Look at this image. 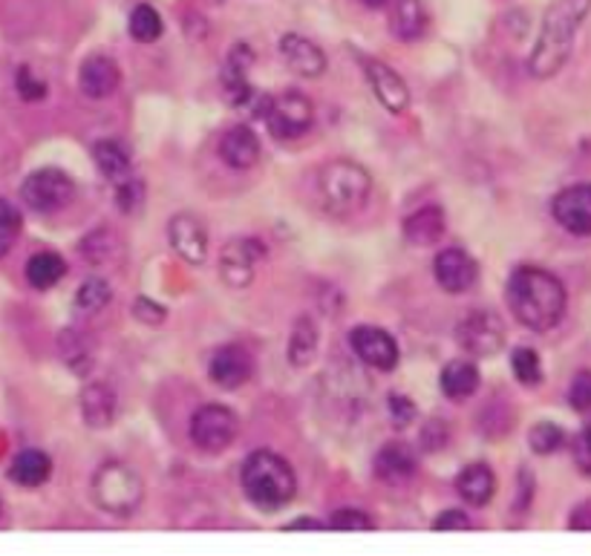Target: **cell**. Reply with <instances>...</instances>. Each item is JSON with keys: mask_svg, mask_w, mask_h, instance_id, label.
Masks as SVG:
<instances>
[{"mask_svg": "<svg viewBox=\"0 0 591 556\" xmlns=\"http://www.w3.org/2000/svg\"><path fill=\"white\" fill-rule=\"evenodd\" d=\"M508 306L531 332H552L562 324L568 292L562 280L539 265H520L508 280Z\"/></svg>", "mask_w": 591, "mask_h": 556, "instance_id": "1", "label": "cell"}, {"mask_svg": "<svg viewBox=\"0 0 591 556\" xmlns=\"http://www.w3.org/2000/svg\"><path fill=\"white\" fill-rule=\"evenodd\" d=\"M591 12V0H554L539 26V38L529 58L534 78H552L562 70L575 49L577 32Z\"/></svg>", "mask_w": 591, "mask_h": 556, "instance_id": "2", "label": "cell"}, {"mask_svg": "<svg viewBox=\"0 0 591 556\" xmlns=\"http://www.w3.org/2000/svg\"><path fill=\"white\" fill-rule=\"evenodd\" d=\"M242 493L260 510L286 508L297 493V476L292 464L272 450H254L240 470Z\"/></svg>", "mask_w": 591, "mask_h": 556, "instance_id": "3", "label": "cell"}, {"mask_svg": "<svg viewBox=\"0 0 591 556\" xmlns=\"http://www.w3.org/2000/svg\"><path fill=\"white\" fill-rule=\"evenodd\" d=\"M315 191H318L320 205L332 217H350V214H359L370 202L373 177H370V170L350 162V159H332L318 170Z\"/></svg>", "mask_w": 591, "mask_h": 556, "instance_id": "4", "label": "cell"}, {"mask_svg": "<svg viewBox=\"0 0 591 556\" xmlns=\"http://www.w3.org/2000/svg\"><path fill=\"white\" fill-rule=\"evenodd\" d=\"M93 502L110 517H133L145 499V481L125 462H104L90 479Z\"/></svg>", "mask_w": 591, "mask_h": 556, "instance_id": "5", "label": "cell"}, {"mask_svg": "<svg viewBox=\"0 0 591 556\" xmlns=\"http://www.w3.org/2000/svg\"><path fill=\"white\" fill-rule=\"evenodd\" d=\"M265 127L274 139L288 141L300 139L304 133H309L311 122H315V107L304 93L297 90H283V93L272 95L260 110Z\"/></svg>", "mask_w": 591, "mask_h": 556, "instance_id": "6", "label": "cell"}, {"mask_svg": "<svg viewBox=\"0 0 591 556\" xmlns=\"http://www.w3.org/2000/svg\"><path fill=\"white\" fill-rule=\"evenodd\" d=\"M21 200L38 214H58L76 200V185L72 179L58 168H44L35 170L24 179L21 188Z\"/></svg>", "mask_w": 591, "mask_h": 556, "instance_id": "7", "label": "cell"}, {"mask_svg": "<svg viewBox=\"0 0 591 556\" xmlns=\"http://www.w3.org/2000/svg\"><path fill=\"white\" fill-rule=\"evenodd\" d=\"M240 433V418L223 404H205L191 418V439L205 453H223Z\"/></svg>", "mask_w": 591, "mask_h": 556, "instance_id": "8", "label": "cell"}, {"mask_svg": "<svg viewBox=\"0 0 591 556\" xmlns=\"http://www.w3.org/2000/svg\"><path fill=\"white\" fill-rule=\"evenodd\" d=\"M456 340L467 355L490 358L497 355L505 343V326L493 311H470V315L456 326Z\"/></svg>", "mask_w": 591, "mask_h": 556, "instance_id": "9", "label": "cell"}, {"mask_svg": "<svg viewBox=\"0 0 591 556\" xmlns=\"http://www.w3.org/2000/svg\"><path fill=\"white\" fill-rule=\"evenodd\" d=\"M350 347L352 352L359 355L361 363L366 366H373L378 372H393L398 366V343L396 338L378 326H359V329H352L350 334Z\"/></svg>", "mask_w": 591, "mask_h": 556, "instance_id": "10", "label": "cell"}, {"mask_svg": "<svg viewBox=\"0 0 591 556\" xmlns=\"http://www.w3.org/2000/svg\"><path fill=\"white\" fill-rule=\"evenodd\" d=\"M552 214L560 228L575 237H591V182L562 188L554 196Z\"/></svg>", "mask_w": 591, "mask_h": 556, "instance_id": "11", "label": "cell"}, {"mask_svg": "<svg viewBox=\"0 0 591 556\" xmlns=\"http://www.w3.org/2000/svg\"><path fill=\"white\" fill-rule=\"evenodd\" d=\"M364 72L370 87H373L375 99H378V104H382L387 113H393V116L407 113V107H410V87L405 84V78L398 76L393 67H387V64L382 61H373V58H366L364 61Z\"/></svg>", "mask_w": 591, "mask_h": 556, "instance_id": "12", "label": "cell"}, {"mask_svg": "<svg viewBox=\"0 0 591 556\" xmlns=\"http://www.w3.org/2000/svg\"><path fill=\"white\" fill-rule=\"evenodd\" d=\"M265 248L258 240H234L223 248V257H219V274H223V283L234 288L249 286L254 280V265L263 260Z\"/></svg>", "mask_w": 591, "mask_h": 556, "instance_id": "13", "label": "cell"}, {"mask_svg": "<svg viewBox=\"0 0 591 556\" xmlns=\"http://www.w3.org/2000/svg\"><path fill=\"white\" fill-rule=\"evenodd\" d=\"M433 271H436L439 286L451 294L470 292L479 280V265L465 248H444L433 263Z\"/></svg>", "mask_w": 591, "mask_h": 556, "instance_id": "14", "label": "cell"}, {"mask_svg": "<svg viewBox=\"0 0 591 556\" xmlns=\"http://www.w3.org/2000/svg\"><path fill=\"white\" fill-rule=\"evenodd\" d=\"M168 240L177 254L191 265H203L208 257V231L194 214H177L168 223Z\"/></svg>", "mask_w": 591, "mask_h": 556, "instance_id": "15", "label": "cell"}, {"mask_svg": "<svg viewBox=\"0 0 591 556\" xmlns=\"http://www.w3.org/2000/svg\"><path fill=\"white\" fill-rule=\"evenodd\" d=\"M118 84H122V70L110 55H90L78 70V87L87 99H110L118 90Z\"/></svg>", "mask_w": 591, "mask_h": 556, "instance_id": "16", "label": "cell"}, {"mask_svg": "<svg viewBox=\"0 0 591 556\" xmlns=\"http://www.w3.org/2000/svg\"><path fill=\"white\" fill-rule=\"evenodd\" d=\"M281 55L288 70L297 72L300 78H318L327 72V55H323V49L315 41L304 38V35H283Z\"/></svg>", "mask_w": 591, "mask_h": 556, "instance_id": "17", "label": "cell"}, {"mask_svg": "<svg viewBox=\"0 0 591 556\" xmlns=\"http://www.w3.org/2000/svg\"><path fill=\"white\" fill-rule=\"evenodd\" d=\"M211 381L223 389H237L251 378V358L242 347H219L208 361Z\"/></svg>", "mask_w": 591, "mask_h": 556, "instance_id": "18", "label": "cell"}, {"mask_svg": "<svg viewBox=\"0 0 591 556\" xmlns=\"http://www.w3.org/2000/svg\"><path fill=\"white\" fill-rule=\"evenodd\" d=\"M219 159L234 170L254 168L260 159V139L254 136V131L246 124L226 131V136L219 139Z\"/></svg>", "mask_w": 591, "mask_h": 556, "instance_id": "19", "label": "cell"}, {"mask_svg": "<svg viewBox=\"0 0 591 556\" xmlns=\"http://www.w3.org/2000/svg\"><path fill=\"white\" fill-rule=\"evenodd\" d=\"M251 61H254V53H251L246 44H237V47L231 49V55L226 58V67H223V84H226V93L234 104H249Z\"/></svg>", "mask_w": 591, "mask_h": 556, "instance_id": "20", "label": "cell"}, {"mask_svg": "<svg viewBox=\"0 0 591 556\" xmlns=\"http://www.w3.org/2000/svg\"><path fill=\"white\" fill-rule=\"evenodd\" d=\"M375 476L384 485L401 487L416 476V458L405 444H387V447L375 456Z\"/></svg>", "mask_w": 591, "mask_h": 556, "instance_id": "21", "label": "cell"}, {"mask_svg": "<svg viewBox=\"0 0 591 556\" xmlns=\"http://www.w3.org/2000/svg\"><path fill=\"white\" fill-rule=\"evenodd\" d=\"M456 490H459V496L467 504L482 508L497 493V476H493V470L485 462L467 464L465 470L456 476Z\"/></svg>", "mask_w": 591, "mask_h": 556, "instance_id": "22", "label": "cell"}, {"mask_svg": "<svg viewBox=\"0 0 591 556\" xmlns=\"http://www.w3.org/2000/svg\"><path fill=\"white\" fill-rule=\"evenodd\" d=\"M389 21H393V24H389L393 26V35H396L398 41H407V44L419 41L430 26L428 7H424L421 0H396Z\"/></svg>", "mask_w": 591, "mask_h": 556, "instance_id": "23", "label": "cell"}, {"mask_svg": "<svg viewBox=\"0 0 591 556\" xmlns=\"http://www.w3.org/2000/svg\"><path fill=\"white\" fill-rule=\"evenodd\" d=\"M405 237L416 246H433L444 237V211L439 205H424L405 219Z\"/></svg>", "mask_w": 591, "mask_h": 556, "instance_id": "24", "label": "cell"}, {"mask_svg": "<svg viewBox=\"0 0 591 556\" xmlns=\"http://www.w3.org/2000/svg\"><path fill=\"white\" fill-rule=\"evenodd\" d=\"M318 343L320 332L318 326L311 324V317H297V324L292 326V334H288V363L297 370L311 366V361L318 358Z\"/></svg>", "mask_w": 591, "mask_h": 556, "instance_id": "25", "label": "cell"}, {"mask_svg": "<svg viewBox=\"0 0 591 556\" xmlns=\"http://www.w3.org/2000/svg\"><path fill=\"white\" fill-rule=\"evenodd\" d=\"M53 473V462H49L47 453L41 450H24L12 458V467H9V479L18 481L21 487H41L49 479Z\"/></svg>", "mask_w": 591, "mask_h": 556, "instance_id": "26", "label": "cell"}, {"mask_svg": "<svg viewBox=\"0 0 591 556\" xmlns=\"http://www.w3.org/2000/svg\"><path fill=\"white\" fill-rule=\"evenodd\" d=\"M479 389V370L474 361H451L442 370V393L451 401H465Z\"/></svg>", "mask_w": 591, "mask_h": 556, "instance_id": "27", "label": "cell"}, {"mask_svg": "<svg viewBox=\"0 0 591 556\" xmlns=\"http://www.w3.org/2000/svg\"><path fill=\"white\" fill-rule=\"evenodd\" d=\"M81 416L90 427H107L116 418V395L104 384H90L81 395Z\"/></svg>", "mask_w": 591, "mask_h": 556, "instance_id": "28", "label": "cell"}, {"mask_svg": "<svg viewBox=\"0 0 591 556\" xmlns=\"http://www.w3.org/2000/svg\"><path fill=\"white\" fill-rule=\"evenodd\" d=\"M95 168L102 170L110 182H122L130 177V150L118 139H102L93 145Z\"/></svg>", "mask_w": 591, "mask_h": 556, "instance_id": "29", "label": "cell"}, {"mask_svg": "<svg viewBox=\"0 0 591 556\" xmlns=\"http://www.w3.org/2000/svg\"><path fill=\"white\" fill-rule=\"evenodd\" d=\"M64 274H67V263H64L55 251H38V254H32L30 263H26V280H30V286L38 288V292H47V288L58 286Z\"/></svg>", "mask_w": 591, "mask_h": 556, "instance_id": "30", "label": "cell"}, {"mask_svg": "<svg viewBox=\"0 0 591 556\" xmlns=\"http://www.w3.org/2000/svg\"><path fill=\"white\" fill-rule=\"evenodd\" d=\"M130 35L139 44H154V41L162 38V15L156 12L154 7H148V3H141V7H136L130 12Z\"/></svg>", "mask_w": 591, "mask_h": 556, "instance_id": "31", "label": "cell"}, {"mask_svg": "<svg viewBox=\"0 0 591 556\" xmlns=\"http://www.w3.org/2000/svg\"><path fill=\"white\" fill-rule=\"evenodd\" d=\"M110 297H113V288H110L107 280H87L76 294V309L81 311V315H95V311H102L104 306H107Z\"/></svg>", "mask_w": 591, "mask_h": 556, "instance_id": "32", "label": "cell"}, {"mask_svg": "<svg viewBox=\"0 0 591 556\" xmlns=\"http://www.w3.org/2000/svg\"><path fill=\"white\" fill-rule=\"evenodd\" d=\"M511 370H514V378L525 387H537L543 384V361L534 349L520 347L514 349V355H511Z\"/></svg>", "mask_w": 591, "mask_h": 556, "instance_id": "33", "label": "cell"}, {"mask_svg": "<svg viewBox=\"0 0 591 556\" xmlns=\"http://www.w3.org/2000/svg\"><path fill=\"white\" fill-rule=\"evenodd\" d=\"M529 444L537 456H552V453H557L566 444V433L557 424H552V421H539V424L531 427Z\"/></svg>", "mask_w": 591, "mask_h": 556, "instance_id": "34", "label": "cell"}, {"mask_svg": "<svg viewBox=\"0 0 591 556\" xmlns=\"http://www.w3.org/2000/svg\"><path fill=\"white\" fill-rule=\"evenodd\" d=\"M21 234V214L12 202L0 200V257H7Z\"/></svg>", "mask_w": 591, "mask_h": 556, "instance_id": "35", "label": "cell"}, {"mask_svg": "<svg viewBox=\"0 0 591 556\" xmlns=\"http://www.w3.org/2000/svg\"><path fill=\"white\" fill-rule=\"evenodd\" d=\"M329 527H332V531H375V522L373 517L364 513L361 508H341L332 513Z\"/></svg>", "mask_w": 591, "mask_h": 556, "instance_id": "36", "label": "cell"}, {"mask_svg": "<svg viewBox=\"0 0 591 556\" xmlns=\"http://www.w3.org/2000/svg\"><path fill=\"white\" fill-rule=\"evenodd\" d=\"M116 202L125 214L139 211L141 202H145V185H141V179L125 177L122 182H116Z\"/></svg>", "mask_w": 591, "mask_h": 556, "instance_id": "37", "label": "cell"}, {"mask_svg": "<svg viewBox=\"0 0 591 556\" xmlns=\"http://www.w3.org/2000/svg\"><path fill=\"white\" fill-rule=\"evenodd\" d=\"M15 87H18V93H21V99H24V101H41L44 95H47V81L35 76V72L30 70V67H21V70H18Z\"/></svg>", "mask_w": 591, "mask_h": 556, "instance_id": "38", "label": "cell"}, {"mask_svg": "<svg viewBox=\"0 0 591 556\" xmlns=\"http://www.w3.org/2000/svg\"><path fill=\"white\" fill-rule=\"evenodd\" d=\"M568 401L577 412L591 410V372H580L575 381H571V389H568Z\"/></svg>", "mask_w": 591, "mask_h": 556, "instance_id": "39", "label": "cell"}, {"mask_svg": "<svg viewBox=\"0 0 591 556\" xmlns=\"http://www.w3.org/2000/svg\"><path fill=\"white\" fill-rule=\"evenodd\" d=\"M389 421H393V427H398V430L410 427L412 421H416V404H412L410 398H405V395H389Z\"/></svg>", "mask_w": 591, "mask_h": 556, "instance_id": "40", "label": "cell"}, {"mask_svg": "<svg viewBox=\"0 0 591 556\" xmlns=\"http://www.w3.org/2000/svg\"><path fill=\"white\" fill-rule=\"evenodd\" d=\"M571 450H575L577 470L591 479V421L583 427V430H580V433H577V439H575V444H571Z\"/></svg>", "mask_w": 591, "mask_h": 556, "instance_id": "41", "label": "cell"}, {"mask_svg": "<svg viewBox=\"0 0 591 556\" xmlns=\"http://www.w3.org/2000/svg\"><path fill=\"white\" fill-rule=\"evenodd\" d=\"M433 527L436 531H470L474 527V522H470V517H467L465 510H444L442 517L433 522Z\"/></svg>", "mask_w": 591, "mask_h": 556, "instance_id": "42", "label": "cell"}, {"mask_svg": "<svg viewBox=\"0 0 591 556\" xmlns=\"http://www.w3.org/2000/svg\"><path fill=\"white\" fill-rule=\"evenodd\" d=\"M133 315L139 317L141 324H148V326H159L164 320L162 306H154L148 297H139V300H136V306H133Z\"/></svg>", "mask_w": 591, "mask_h": 556, "instance_id": "43", "label": "cell"}, {"mask_svg": "<svg viewBox=\"0 0 591 556\" xmlns=\"http://www.w3.org/2000/svg\"><path fill=\"white\" fill-rule=\"evenodd\" d=\"M568 527H571V531H591V499L589 502H580L575 510H571Z\"/></svg>", "mask_w": 591, "mask_h": 556, "instance_id": "44", "label": "cell"}, {"mask_svg": "<svg viewBox=\"0 0 591 556\" xmlns=\"http://www.w3.org/2000/svg\"><path fill=\"white\" fill-rule=\"evenodd\" d=\"M286 531H323V522H318V519H295V522H288Z\"/></svg>", "mask_w": 591, "mask_h": 556, "instance_id": "45", "label": "cell"}, {"mask_svg": "<svg viewBox=\"0 0 591 556\" xmlns=\"http://www.w3.org/2000/svg\"><path fill=\"white\" fill-rule=\"evenodd\" d=\"M361 3H364V7H370V9H384L389 3V0H361Z\"/></svg>", "mask_w": 591, "mask_h": 556, "instance_id": "46", "label": "cell"}, {"mask_svg": "<svg viewBox=\"0 0 591 556\" xmlns=\"http://www.w3.org/2000/svg\"><path fill=\"white\" fill-rule=\"evenodd\" d=\"M211 3H219V0H211Z\"/></svg>", "mask_w": 591, "mask_h": 556, "instance_id": "47", "label": "cell"}]
</instances>
